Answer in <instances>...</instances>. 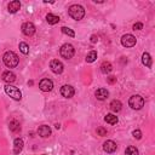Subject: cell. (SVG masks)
Masks as SVG:
<instances>
[{"mask_svg":"<svg viewBox=\"0 0 155 155\" xmlns=\"http://www.w3.org/2000/svg\"><path fill=\"white\" fill-rule=\"evenodd\" d=\"M75 93V90L73 86L70 85H64L61 87V94L64 97V98H71Z\"/></svg>","mask_w":155,"mask_h":155,"instance_id":"9c48e42d","label":"cell"},{"mask_svg":"<svg viewBox=\"0 0 155 155\" xmlns=\"http://www.w3.org/2000/svg\"><path fill=\"white\" fill-rule=\"evenodd\" d=\"M2 61H4V64L7 68H16L18 65V62H19L18 56L12 51L5 52L4 56H2Z\"/></svg>","mask_w":155,"mask_h":155,"instance_id":"6da1fadb","label":"cell"},{"mask_svg":"<svg viewBox=\"0 0 155 155\" xmlns=\"http://www.w3.org/2000/svg\"><path fill=\"white\" fill-rule=\"evenodd\" d=\"M21 8V2L18 0H13V1H10L8 5H7V10L10 13H16L18 10Z\"/></svg>","mask_w":155,"mask_h":155,"instance_id":"5bb4252c","label":"cell"},{"mask_svg":"<svg viewBox=\"0 0 155 155\" xmlns=\"http://www.w3.org/2000/svg\"><path fill=\"white\" fill-rule=\"evenodd\" d=\"M94 96H96V98H97L98 101H104V99H107V98H108V96H109V92H108V90H107V88H103V87H101V88L96 90V92H94Z\"/></svg>","mask_w":155,"mask_h":155,"instance_id":"4fadbf2b","label":"cell"},{"mask_svg":"<svg viewBox=\"0 0 155 155\" xmlns=\"http://www.w3.org/2000/svg\"><path fill=\"white\" fill-rule=\"evenodd\" d=\"M39 87H40L41 91L48 92V91H51V90L53 88V82H52V80H50V79H42V80L39 82Z\"/></svg>","mask_w":155,"mask_h":155,"instance_id":"30bf717a","label":"cell"},{"mask_svg":"<svg viewBox=\"0 0 155 155\" xmlns=\"http://www.w3.org/2000/svg\"><path fill=\"white\" fill-rule=\"evenodd\" d=\"M133 30H140V29H143V23H140V22H137V23H134L133 24Z\"/></svg>","mask_w":155,"mask_h":155,"instance_id":"f1b7e54d","label":"cell"},{"mask_svg":"<svg viewBox=\"0 0 155 155\" xmlns=\"http://www.w3.org/2000/svg\"><path fill=\"white\" fill-rule=\"evenodd\" d=\"M59 53H61V56H62L63 58L70 59V58H73V56L75 54V48H74V46L70 45V44H64V45H62V47H61V50H59Z\"/></svg>","mask_w":155,"mask_h":155,"instance_id":"277c9868","label":"cell"},{"mask_svg":"<svg viewBox=\"0 0 155 155\" xmlns=\"http://www.w3.org/2000/svg\"><path fill=\"white\" fill-rule=\"evenodd\" d=\"M136 42H137V40L132 34H125L121 38V45L124 47H133L136 45Z\"/></svg>","mask_w":155,"mask_h":155,"instance_id":"8992f818","label":"cell"},{"mask_svg":"<svg viewBox=\"0 0 155 155\" xmlns=\"http://www.w3.org/2000/svg\"><path fill=\"white\" fill-rule=\"evenodd\" d=\"M18 47H19V51H21L23 54H28V53H29V46H28L27 42H19Z\"/></svg>","mask_w":155,"mask_h":155,"instance_id":"d4e9b609","label":"cell"},{"mask_svg":"<svg viewBox=\"0 0 155 155\" xmlns=\"http://www.w3.org/2000/svg\"><path fill=\"white\" fill-rule=\"evenodd\" d=\"M23 145H24V142L22 138H16L13 140V153L15 154H19L23 149Z\"/></svg>","mask_w":155,"mask_h":155,"instance_id":"9a60e30c","label":"cell"},{"mask_svg":"<svg viewBox=\"0 0 155 155\" xmlns=\"http://www.w3.org/2000/svg\"><path fill=\"white\" fill-rule=\"evenodd\" d=\"M5 92H6V94H8L10 97H12V98L16 99V101H19V99L22 98V92H21L19 88H17L16 86L6 85V86H5Z\"/></svg>","mask_w":155,"mask_h":155,"instance_id":"5b68a950","label":"cell"},{"mask_svg":"<svg viewBox=\"0 0 155 155\" xmlns=\"http://www.w3.org/2000/svg\"><path fill=\"white\" fill-rule=\"evenodd\" d=\"M68 13H69V16H70L73 19L80 21V19H82L84 16H85V8H84L81 5L75 4V5H71V6L68 8Z\"/></svg>","mask_w":155,"mask_h":155,"instance_id":"7a4b0ae2","label":"cell"},{"mask_svg":"<svg viewBox=\"0 0 155 155\" xmlns=\"http://www.w3.org/2000/svg\"><path fill=\"white\" fill-rule=\"evenodd\" d=\"M142 63H143L145 67H148V68L151 67V57H150V54H149L148 52H144V53L142 54Z\"/></svg>","mask_w":155,"mask_h":155,"instance_id":"ffe728a7","label":"cell"},{"mask_svg":"<svg viewBox=\"0 0 155 155\" xmlns=\"http://www.w3.org/2000/svg\"><path fill=\"white\" fill-rule=\"evenodd\" d=\"M46 21H47L48 24H56V23L59 22V17L53 15V13H47L46 15Z\"/></svg>","mask_w":155,"mask_h":155,"instance_id":"7402d4cb","label":"cell"},{"mask_svg":"<svg viewBox=\"0 0 155 155\" xmlns=\"http://www.w3.org/2000/svg\"><path fill=\"white\" fill-rule=\"evenodd\" d=\"M125 155H138V149L133 145H130L125 150Z\"/></svg>","mask_w":155,"mask_h":155,"instance_id":"cb8c5ba5","label":"cell"},{"mask_svg":"<svg viewBox=\"0 0 155 155\" xmlns=\"http://www.w3.org/2000/svg\"><path fill=\"white\" fill-rule=\"evenodd\" d=\"M38 134H39L41 138H47L48 136H51V128H50V126H47V125H41V126L38 128Z\"/></svg>","mask_w":155,"mask_h":155,"instance_id":"7c38bea8","label":"cell"},{"mask_svg":"<svg viewBox=\"0 0 155 155\" xmlns=\"http://www.w3.org/2000/svg\"><path fill=\"white\" fill-rule=\"evenodd\" d=\"M22 33L27 36H31L35 33V25L31 22H25L22 25Z\"/></svg>","mask_w":155,"mask_h":155,"instance_id":"ba28073f","label":"cell"},{"mask_svg":"<svg viewBox=\"0 0 155 155\" xmlns=\"http://www.w3.org/2000/svg\"><path fill=\"white\" fill-rule=\"evenodd\" d=\"M97 41H98L97 35H91V42H92V44H96Z\"/></svg>","mask_w":155,"mask_h":155,"instance_id":"4dcf8cb0","label":"cell"},{"mask_svg":"<svg viewBox=\"0 0 155 155\" xmlns=\"http://www.w3.org/2000/svg\"><path fill=\"white\" fill-rule=\"evenodd\" d=\"M1 78H2V80H4L5 82H13V81L16 80L15 73H12V71H10V70L4 71L2 75H1Z\"/></svg>","mask_w":155,"mask_h":155,"instance_id":"2e32d148","label":"cell"},{"mask_svg":"<svg viewBox=\"0 0 155 155\" xmlns=\"http://www.w3.org/2000/svg\"><path fill=\"white\" fill-rule=\"evenodd\" d=\"M111 70H113V65L110 62H103L101 64V71L103 74H109Z\"/></svg>","mask_w":155,"mask_h":155,"instance_id":"d6986e66","label":"cell"},{"mask_svg":"<svg viewBox=\"0 0 155 155\" xmlns=\"http://www.w3.org/2000/svg\"><path fill=\"white\" fill-rule=\"evenodd\" d=\"M107 80H108V82H109V84H114V82L116 81V78H115V76H109Z\"/></svg>","mask_w":155,"mask_h":155,"instance_id":"f546056e","label":"cell"},{"mask_svg":"<svg viewBox=\"0 0 155 155\" xmlns=\"http://www.w3.org/2000/svg\"><path fill=\"white\" fill-rule=\"evenodd\" d=\"M97 134L98 136H107V130L103 127H98L97 128Z\"/></svg>","mask_w":155,"mask_h":155,"instance_id":"83f0119b","label":"cell"},{"mask_svg":"<svg viewBox=\"0 0 155 155\" xmlns=\"http://www.w3.org/2000/svg\"><path fill=\"white\" fill-rule=\"evenodd\" d=\"M132 136L134 137V138H137V139H140L142 138V132H140V130H134L133 132H132Z\"/></svg>","mask_w":155,"mask_h":155,"instance_id":"4316f807","label":"cell"},{"mask_svg":"<svg viewBox=\"0 0 155 155\" xmlns=\"http://www.w3.org/2000/svg\"><path fill=\"white\" fill-rule=\"evenodd\" d=\"M128 105L134 110H139L144 107V98L139 94H133L128 99Z\"/></svg>","mask_w":155,"mask_h":155,"instance_id":"3957f363","label":"cell"},{"mask_svg":"<svg viewBox=\"0 0 155 155\" xmlns=\"http://www.w3.org/2000/svg\"><path fill=\"white\" fill-rule=\"evenodd\" d=\"M42 155H45V154H42Z\"/></svg>","mask_w":155,"mask_h":155,"instance_id":"1f68e13d","label":"cell"},{"mask_svg":"<svg viewBox=\"0 0 155 155\" xmlns=\"http://www.w3.org/2000/svg\"><path fill=\"white\" fill-rule=\"evenodd\" d=\"M96 58H97V52L96 51H90L87 53V56H86V62L87 63H92V62L96 61Z\"/></svg>","mask_w":155,"mask_h":155,"instance_id":"603a6c76","label":"cell"},{"mask_svg":"<svg viewBox=\"0 0 155 155\" xmlns=\"http://www.w3.org/2000/svg\"><path fill=\"white\" fill-rule=\"evenodd\" d=\"M116 149H117V145H116V143L114 140H110L109 139V140H107V142L103 143V150L105 153H108V154H111V153L116 151Z\"/></svg>","mask_w":155,"mask_h":155,"instance_id":"8fae6325","label":"cell"},{"mask_svg":"<svg viewBox=\"0 0 155 155\" xmlns=\"http://www.w3.org/2000/svg\"><path fill=\"white\" fill-rule=\"evenodd\" d=\"M104 121H105L107 124H110V125H116L117 121H119V119H117V116L114 115V114H107V115L104 116Z\"/></svg>","mask_w":155,"mask_h":155,"instance_id":"ac0fdd59","label":"cell"},{"mask_svg":"<svg viewBox=\"0 0 155 155\" xmlns=\"http://www.w3.org/2000/svg\"><path fill=\"white\" fill-rule=\"evenodd\" d=\"M61 30H62V33H63V34H65V35H69V36H71V38H74V36H75L74 30H71V29H70V28H68V27H62V28H61Z\"/></svg>","mask_w":155,"mask_h":155,"instance_id":"484cf974","label":"cell"},{"mask_svg":"<svg viewBox=\"0 0 155 155\" xmlns=\"http://www.w3.org/2000/svg\"><path fill=\"white\" fill-rule=\"evenodd\" d=\"M50 68H51V70H52L54 74H61V73H63L64 65H63V63H62L61 61H58V59H52V61L50 62Z\"/></svg>","mask_w":155,"mask_h":155,"instance_id":"52a82bcc","label":"cell"},{"mask_svg":"<svg viewBox=\"0 0 155 155\" xmlns=\"http://www.w3.org/2000/svg\"><path fill=\"white\" fill-rule=\"evenodd\" d=\"M109 107H110V109H111L113 113H119L122 109V103L119 99H114V101L110 102V105Z\"/></svg>","mask_w":155,"mask_h":155,"instance_id":"e0dca14e","label":"cell"},{"mask_svg":"<svg viewBox=\"0 0 155 155\" xmlns=\"http://www.w3.org/2000/svg\"><path fill=\"white\" fill-rule=\"evenodd\" d=\"M8 127H10V131H12V132H18V131L21 130V124H19V121H17V120H11L10 124H8Z\"/></svg>","mask_w":155,"mask_h":155,"instance_id":"44dd1931","label":"cell"}]
</instances>
